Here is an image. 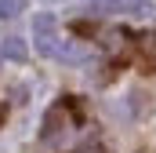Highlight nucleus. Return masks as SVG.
Here are the masks:
<instances>
[{
  "label": "nucleus",
  "instance_id": "obj_5",
  "mask_svg": "<svg viewBox=\"0 0 156 153\" xmlns=\"http://www.w3.org/2000/svg\"><path fill=\"white\" fill-rule=\"evenodd\" d=\"M33 29H37V37H51V29H55V15H37L33 18Z\"/></svg>",
  "mask_w": 156,
  "mask_h": 153
},
{
  "label": "nucleus",
  "instance_id": "obj_9",
  "mask_svg": "<svg viewBox=\"0 0 156 153\" xmlns=\"http://www.w3.org/2000/svg\"><path fill=\"white\" fill-rule=\"evenodd\" d=\"M0 58H4V51H0Z\"/></svg>",
  "mask_w": 156,
  "mask_h": 153
},
{
  "label": "nucleus",
  "instance_id": "obj_8",
  "mask_svg": "<svg viewBox=\"0 0 156 153\" xmlns=\"http://www.w3.org/2000/svg\"><path fill=\"white\" fill-rule=\"evenodd\" d=\"M0 124H4V106H0Z\"/></svg>",
  "mask_w": 156,
  "mask_h": 153
},
{
  "label": "nucleus",
  "instance_id": "obj_3",
  "mask_svg": "<svg viewBox=\"0 0 156 153\" xmlns=\"http://www.w3.org/2000/svg\"><path fill=\"white\" fill-rule=\"evenodd\" d=\"M0 51H4V58H15V62H26V58H29V47H26L22 37H7L0 44Z\"/></svg>",
  "mask_w": 156,
  "mask_h": 153
},
{
  "label": "nucleus",
  "instance_id": "obj_2",
  "mask_svg": "<svg viewBox=\"0 0 156 153\" xmlns=\"http://www.w3.org/2000/svg\"><path fill=\"white\" fill-rule=\"evenodd\" d=\"M55 58H62V62H83V58H91V51H87L83 40H62L58 51H55Z\"/></svg>",
  "mask_w": 156,
  "mask_h": 153
},
{
  "label": "nucleus",
  "instance_id": "obj_4",
  "mask_svg": "<svg viewBox=\"0 0 156 153\" xmlns=\"http://www.w3.org/2000/svg\"><path fill=\"white\" fill-rule=\"evenodd\" d=\"M138 51H142L145 66H156V29H149V33L138 37Z\"/></svg>",
  "mask_w": 156,
  "mask_h": 153
},
{
  "label": "nucleus",
  "instance_id": "obj_7",
  "mask_svg": "<svg viewBox=\"0 0 156 153\" xmlns=\"http://www.w3.org/2000/svg\"><path fill=\"white\" fill-rule=\"evenodd\" d=\"M37 47L44 51V55H55V51H58V44H55V37H37Z\"/></svg>",
  "mask_w": 156,
  "mask_h": 153
},
{
  "label": "nucleus",
  "instance_id": "obj_6",
  "mask_svg": "<svg viewBox=\"0 0 156 153\" xmlns=\"http://www.w3.org/2000/svg\"><path fill=\"white\" fill-rule=\"evenodd\" d=\"M26 11V0H0V18H15Z\"/></svg>",
  "mask_w": 156,
  "mask_h": 153
},
{
  "label": "nucleus",
  "instance_id": "obj_1",
  "mask_svg": "<svg viewBox=\"0 0 156 153\" xmlns=\"http://www.w3.org/2000/svg\"><path fill=\"white\" fill-rule=\"evenodd\" d=\"M66 131V113H62V106H51L47 113H44V128H40V139L44 142H55L58 135Z\"/></svg>",
  "mask_w": 156,
  "mask_h": 153
}]
</instances>
